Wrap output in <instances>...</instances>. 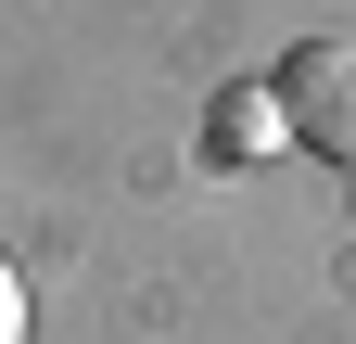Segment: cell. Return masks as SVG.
<instances>
[{"mask_svg": "<svg viewBox=\"0 0 356 344\" xmlns=\"http://www.w3.org/2000/svg\"><path fill=\"white\" fill-rule=\"evenodd\" d=\"M280 102H293V141L356 179V38H293L280 52Z\"/></svg>", "mask_w": 356, "mask_h": 344, "instance_id": "cell-1", "label": "cell"}, {"mask_svg": "<svg viewBox=\"0 0 356 344\" xmlns=\"http://www.w3.org/2000/svg\"><path fill=\"white\" fill-rule=\"evenodd\" d=\"M293 141V102H280V77H254V90H229V102H216V153H280Z\"/></svg>", "mask_w": 356, "mask_h": 344, "instance_id": "cell-2", "label": "cell"}, {"mask_svg": "<svg viewBox=\"0 0 356 344\" xmlns=\"http://www.w3.org/2000/svg\"><path fill=\"white\" fill-rule=\"evenodd\" d=\"M0 344H26V268L0 255Z\"/></svg>", "mask_w": 356, "mask_h": 344, "instance_id": "cell-3", "label": "cell"}]
</instances>
